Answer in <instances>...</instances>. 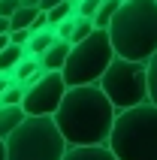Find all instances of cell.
I'll use <instances>...</instances> for the list:
<instances>
[{
  "label": "cell",
  "instance_id": "obj_11",
  "mask_svg": "<svg viewBox=\"0 0 157 160\" xmlns=\"http://www.w3.org/2000/svg\"><path fill=\"white\" fill-rule=\"evenodd\" d=\"M54 39H58V36H54V27H43V30H33V33H30V39L24 42V52H27V54H36V58H39V54H43L45 48L54 42Z\"/></svg>",
  "mask_w": 157,
  "mask_h": 160
},
{
  "label": "cell",
  "instance_id": "obj_18",
  "mask_svg": "<svg viewBox=\"0 0 157 160\" xmlns=\"http://www.w3.org/2000/svg\"><path fill=\"white\" fill-rule=\"evenodd\" d=\"M21 97H24V85H18V82H9L6 91L0 94V106H21Z\"/></svg>",
  "mask_w": 157,
  "mask_h": 160
},
{
  "label": "cell",
  "instance_id": "obj_1",
  "mask_svg": "<svg viewBox=\"0 0 157 160\" xmlns=\"http://www.w3.org/2000/svg\"><path fill=\"white\" fill-rule=\"evenodd\" d=\"M115 112L118 109L109 103L100 85L91 82V85H70L52 118L67 145H106Z\"/></svg>",
  "mask_w": 157,
  "mask_h": 160
},
{
  "label": "cell",
  "instance_id": "obj_27",
  "mask_svg": "<svg viewBox=\"0 0 157 160\" xmlns=\"http://www.w3.org/2000/svg\"><path fill=\"white\" fill-rule=\"evenodd\" d=\"M54 3H61V0H39V9H43V12H45V9H52Z\"/></svg>",
  "mask_w": 157,
  "mask_h": 160
},
{
  "label": "cell",
  "instance_id": "obj_8",
  "mask_svg": "<svg viewBox=\"0 0 157 160\" xmlns=\"http://www.w3.org/2000/svg\"><path fill=\"white\" fill-rule=\"evenodd\" d=\"M61 160H118L109 145H67Z\"/></svg>",
  "mask_w": 157,
  "mask_h": 160
},
{
  "label": "cell",
  "instance_id": "obj_28",
  "mask_svg": "<svg viewBox=\"0 0 157 160\" xmlns=\"http://www.w3.org/2000/svg\"><path fill=\"white\" fill-rule=\"evenodd\" d=\"M0 160H6V145H3V139H0Z\"/></svg>",
  "mask_w": 157,
  "mask_h": 160
},
{
  "label": "cell",
  "instance_id": "obj_13",
  "mask_svg": "<svg viewBox=\"0 0 157 160\" xmlns=\"http://www.w3.org/2000/svg\"><path fill=\"white\" fill-rule=\"evenodd\" d=\"M24 45H15V42H6L0 48V72H12L15 70V63L24 58Z\"/></svg>",
  "mask_w": 157,
  "mask_h": 160
},
{
  "label": "cell",
  "instance_id": "obj_26",
  "mask_svg": "<svg viewBox=\"0 0 157 160\" xmlns=\"http://www.w3.org/2000/svg\"><path fill=\"white\" fill-rule=\"evenodd\" d=\"M0 33H9V18L0 15Z\"/></svg>",
  "mask_w": 157,
  "mask_h": 160
},
{
  "label": "cell",
  "instance_id": "obj_20",
  "mask_svg": "<svg viewBox=\"0 0 157 160\" xmlns=\"http://www.w3.org/2000/svg\"><path fill=\"white\" fill-rule=\"evenodd\" d=\"M73 12H78V15H88V18H94V12L100 9V0H76L73 3Z\"/></svg>",
  "mask_w": 157,
  "mask_h": 160
},
{
  "label": "cell",
  "instance_id": "obj_31",
  "mask_svg": "<svg viewBox=\"0 0 157 160\" xmlns=\"http://www.w3.org/2000/svg\"><path fill=\"white\" fill-rule=\"evenodd\" d=\"M73 3H76V0H73Z\"/></svg>",
  "mask_w": 157,
  "mask_h": 160
},
{
  "label": "cell",
  "instance_id": "obj_3",
  "mask_svg": "<svg viewBox=\"0 0 157 160\" xmlns=\"http://www.w3.org/2000/svg\"><path fill=\"white\" fill-rule=\"evenodd\" d=\"M106 145L118 160H157V106L142 100L118 109Z\"/></svg>",
  "mask_w": 157,
  "mask_h": 160
},
{
  "label": "cell",
  "instance_id": "obj_24",
  "mask_svg": "<svg viewBox=\"0 0 157 160\" xmlns=\"http://www.w3.org/2000/svg\"><path fill=\"white\" fill-rule=\"evenodd\" d=\"M43 27H48V18H45V12L39 9L36 18H33V24H30V33H33V30H43Z\"/></svg>",
  "mask_w": 157,
  "mask_h": 160
},
{
  "label": "cell",
  "instance_id": "obj_5",
  "mask_svg": "<svg viewBox=\"0 0 157 160\" xmlns=\"http://www.w3.org/2000/svg\"><path fill=\"white\" fill-rule=\"evenodd\" d=\"M112 58H115V48L109 42V33L103 27H94L88 36L73 42L70 52H67V61L61 67V76L67 82V88L70 85H91V82H97Z\"/></svg>",
  "mask_w": 157,
  "mask_h": 160
},
{
  "label": "cell",
  "instance_id": "obj_14",
  "mask_svg": "<svg viewBox=\"0 0 157 160\" xmlns=\"http://www.w3.org/2000/svg\"><path fill=\"white\" fill-rule=\"evenodd\" d=\"M36 12H39V6H21L9 15V30H15V27H30L33 24V18H36Z\"/></svg>",
  "mask_w": 157,
  "mask_h": 160
},
{
  "label": "cell",
  "instance_id": "obj_10",
  "mask_svg": "<svg viewBox=\"0 0 157 160\" xmlns=\"http://www.w3.org/2000/svg\"><path fill=\"white\" fill-rule=\"evenodd\" d=\"M39 72H43L39 58H36V54H24V58L15 63V70L9 72V76H12V82H18V85H27V82H33Z\"/></svg>",
  "mask_w": 157,
  "mask_h": 160
},
{
  "label": "cell",
  "instance_id": "obj_21",
  "mask_svg": "<svg viewBox=\"0 0 157 160\" xmlns=\"http://www.w3.org/2000/svg\"><path fill=\"white\" fill-rule=\"evenodd\" d=\"M70 33H73V12L63 18V21L54 24V36H58V39H67V42H70Z\"/></svg>",
  "mask_w": 157,
  "mask_h": 160
},
{
  "label": "cell",
  "instance_id": "obj_16",
  "mask_svg": "<svg viewBox=\"0 0 157 160\" xmlns=\"http://www.w3.org/2000/svg\"><path fill=\"white\" fill-rule=\"evenodd\" d=\"M94 30V21L88 15H78V12H73V33H70V42H78L82 36H88Z\"/></svg>",
  "mask_w": 157,
  "mask_h": 160
},
{
  "label": "cell",
  "instance_id": "obj_23",
  "mask_svg": "<svg viewBox=\"0 0 157 160\" xmlns=\"http://www.w3.org/2000/svg\"><path fill=\"white\" fill-rule=\"evenodd\" d=\"M18 6H21V0H0V15H6V18H9Z\"/></svg>",
  "mask_w": 157,
  "mask_h": 160
},
{
  "label": "cell",
  "instance_id": "obj_6",
  "mask_svg": "<svg viewBox=\"0 0 157 160\" xmlns=\"http://www.w3.org/2000/svg\"><path fill=\"white\" fill-rule=\"evenodd\" d=\"M97 85L115 109H130L148 100V67L145 61H130V58L115 54L103 70V76L97 79Z\"/></svg>",
  "mask_w": 157,
  "mask_h": 160
},
{
  "label": "cell",
  "instance_id": "obj_7",
  "mask_svg": "<svg viewBox=\"0 0 157 160\" xmlns=\"http://www.w3.org/2000/svg\"><path fill=\"white\" fill-rule=\"evenodd\" d=\"M63 91H67V82H63L61 70H43L33 82L24 85V97H21L24 115H52L61 103Z\"/></svg>",
  "mask_w": 157,
  "mask_h": 160
},
{
  "label": "cell",
  "instance_id": "obj_9",
  "mask_svg": "<svg viewBox=\"0 0 157 160\" xmlns=\"http://www.w3.org/2000/svg\"><path fill=\"white\" fill-rule=\"evenodd\" d=\"M70 45L67 39H54L43 54H39V63H43V70H61L63 61H67V52H70Z\"/></svg>",
  "mask_w": 157,
  "mask_h": 160
},
{
  "label": "cell",
  "instance_id": "obj_30",
  "mask_svg": "<svg viewBox=\"0 0 157 160\" xmlns=\"http://www.w3.org/2000/svg\"><path fill=\"white\" fill-rule=\"evenodd\" d=\"M24 6H39V0H21Z\"/></svg>",
  "mask_w": 157,
  "mask_h": 160
},
{
  "label": "cell",
  "instance_id": "obj_22",
  "mask_svg": "<svg viewBox=\"0 0 157 160\" xmlns=\"http://www.w3.org/2000/svg\"><path fill=\"white\" fill-rule=\"evenodd\" d=\"M27 39H30V27H15V30H9V42L24 45Z\"/></svg>",
  "mask_w": 157,
  "mask_h": 160
},
{
  "label": "cell",
  "instance_id": "obj_2",
  "mask_svg": "<svg viewBox=\"0 0 157 160\" xmlns=\"http://www.w3.org/2000/svg\"><path fill=\"white\" fill-rule=\"evenodd\" d=\"M106 33L118 58L148 61L157 48V0H121Z\"/></svg>",
  "mask_w": 157,
  "mask_h": 160
},
{
  "label": "cell",
  "instance_id": "obj_12",
  "mask_svg": "<svg viewBox=\"0 0 157 160\" xmlns=\"http://www.w3.org/2000/svg\"><path fill=\"white\" fill-rule=\"evenodd\" d=\"M24 118V109L21 106H0V139H6Z\"/></svg>",
  "mask_w": 157,
  "mask_h": 160
},
{
  "label": "cell",
  "instance_id": "obj_19",
  "mask_svg": "<svg viewBox=\"0 0 157 160\" xmlns=\"http://www.w3.org/2000/svg\"><path fill=\"white\" fill-rule=\"evenodd\" d=\"M145 67H148V100L157 106V48H154V54H151L148 61H145Z\"/></svg>",
  "mask_w": 157,
  "mask_h": 160
},
{
  "label": "cell",
  "instance_id": "obj_4",
  "mask_svg": "<svg viewBox=\"0 0 157 160\" xmlns=\"http://www.w3.org/2000/svg\"><path fill=\"white\" fill-rule=\"evenodd\" d=\"M3 145L6 160H61L67 151V139L52 115H24Z\"/></svg>",
  "mask_w": 157,
  "mask_h": 160
},
{
  "label": "cell",
  "instance_id": "obj_25",
  "mask_svg": "<svg viewBox=\"0 0 157 160\" xmlns=\"http://www.w3.org/2000/svg\"><path fill=\"white\" fill-rule=\"evenodd\" d=\"M9 82H12V76H9V72H0V94L6 91V85H9Z\"/></svg>",
  "mask_w": 157,
  "mask_h": 160
},
{
  "label": "cell",
  "instance_id": "obj_29",
  "mask_svg": "<svg viewBox=\"0 0 157 160\" xmlns=\"http://www.w3.org/2000/svg\"><path fill=\"white\" fill-rule=\"evenodd\" d=\"M6 42H9V33H0V48H3Z\"/></svg>",
  "mask_w": 157,
  "mask_h": 160
},
{
  "label": "cell",
  "instance_id": "obj_17",
  "mask_svg": "<svg viewBox=\"0 0 157 160\" xmlns=\"http://www.w3.org/2000/svg\"><path fill=\"white\" fill-rule=\"evenodd\" d=\"M73 9H76V6H73V0H61V3H54L52 9H45V18H48V27H54L58 21H63V18L70 15Z\"/></svg>",
  "mask_w": 157,
  "mask_h": 160
},
{
  "label": "cell",
  "instance_id": "obj_15",
  "mask_svg": "<svg viewBox=\"0 0 157 160\" xmlns=\"http://www.w3.org/2000/svg\"><path fill=\"white\" fill-rule=\"evenodd\" d=\"M118 6H121V0H100V9H97L94 18H91V21H94V27H103V30H106Z\"/></svg>",
  "mask_w": 157,
  "mask_h": 160
}]
</instances>
